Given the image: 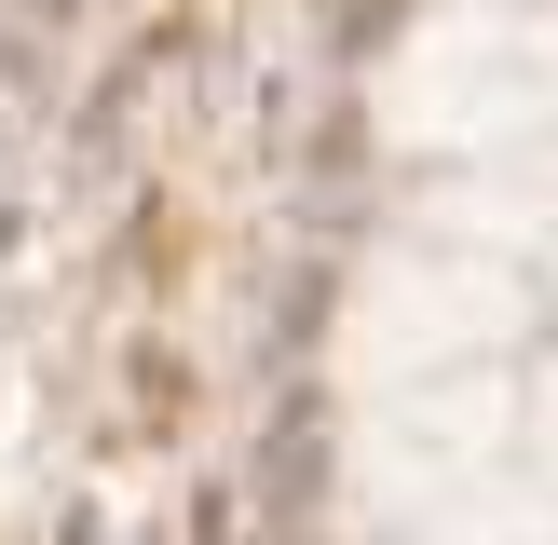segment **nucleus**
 <instances>
[{
  "label": "nucleus",
  "mask_w": 558,
  "mask_h": 545,
  "mask_svg": "<svg viewBox=\"0 0 558 545\" xmlns=\"http://www.w3.org/2000/svg\"><path fill=\"white\" fill-rule=\"evenodd\" d=\"M518 396L490 368H423V382H381L368 436H354V477H368V505H450V491L490 477V450H505Z\"/></svg>",
  "instance_id": "nucleus-1"
},
{
  "label": "nucleus",
  "mask_w": 558,
  "mask_h": 545,
  "mask_svg": "<svg viewBox=\"0 0 558 545\" xmlns=\"http://www.w3.org/2000/svg\"><path fill=\"white\" fill-rule=\"evenodd\" d=\"M505 327H518V272L505 259H396L368 300H354V354H381V382L490 368Z\"/></svg>",
  "instance_id": "nucleus-2"
},
{
  "label": "nucleus",
  "mask_w": 558,
  "mask_h": 545,
  "mask_svg": "<svg viewBox=\"0 0 558 545\" xmlns=\"http://www.w3.org/2000/svg\"><path fill=\"white\" fill-rule=\"evenodd\" d=\"M450 218H463V232H490L505 259H558V164H490Z\"/></svg>",
  "instance_id": "nucleus-3"
},
{
  "label": "nucleus",
  "mask_w": 558,
  "mask_h": 545,
  "mask_svg": "<svg viewBox=\"0 0 558 545\" xmlns=\"http://www.w3.org/2000/svg\"><path fill=\"white\" fill-rule=\"evenodd\" d=\"M423 545H558V505H545L532 477H477V491H450V505H436Z\"/></svg>",
  "instance_id": "nucleus-4"
},
{
  "label": "nucleus",
  "mask_w": 558,
  "mask_h": 545,
  "mask_svg": "<svg viewBox=\"0 0 558 545\" xmlns=\"http://www.w3.org/2000/svg\"><path fill=\"white\" fill-rule=\"evenodd\" d=\"M545 436H558V396H545Z\"/></svg>",
  "instance_id": "nucleus-5"
}]
</instances>
